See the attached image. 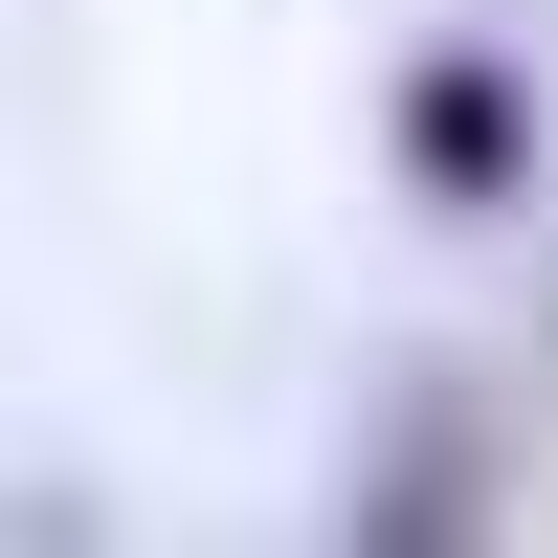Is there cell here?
Returning a JSON list of instances; mask_svg holds the SVG:
<instances>
[{"label": "cell", "instance_id": "cell-1", "mask_svg": "<svg viewBox=\"0 0 558 558\" xmlns=\"http://www.w3.org/2000/svg\"><path fill=\"white\" fill-rule=\"evenodd\" d=\"M336 536H357V558H447V536H492V380H447V357H425V380L380 402V470L336 492Z\"/></svg>", "mask_w": 558, "mask_h": 558}, {"label": "cell", "instance_id": "cell-2", "mask_svg": "<svg viewBox=\"0 0 558 558\" xmlns=\"http://www.w3.org/2000/svg\"><path fill=\"white\" fill-rule=\"evenodd\" d=\"M402 179L425 202H536V68L514 45H425L402 68Z\"/></svg>", "mask_w": 558, "mask_h": 558}]
</instances>
